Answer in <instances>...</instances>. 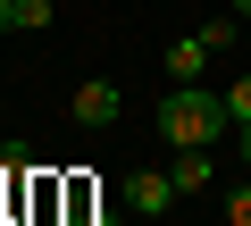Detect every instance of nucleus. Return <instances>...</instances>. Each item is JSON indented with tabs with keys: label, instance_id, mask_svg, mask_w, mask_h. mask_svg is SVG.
Wrapping results in <instances>:
<instances>
[{
	"label": "nucleus",
	"instance_id": "1",
	"mask_svg": "<svg viewBox=\"0 0 251 226\" xmlns=\"http://www.w3.org/2000/svg\"><path fill=\"white\" fill-rule=\"evenodd\" d=\"M226 100L209 92V84H168L159 92V143H176V151H218L226 143Z\"/></svg>",
	"mask_w": 251,
	"mask_h": 226
},
{
	"label": "nucleus",
	"instance_id": "11",
	"mask_svg": "<svg viewBox=\"0 0 251 226\" xmlns=\"http://www.w3.org/2000/svg\"><path fill=\"white\" fill-rule=\"evenodd\" d=\"M234 17H243V25H251V0H234Z\"/></svg>",
	"mask_w": 251,
	"mask_h": 226
},
{
	"label": "nucleus",
	"instance_id": "7",
	"mask_svg": "<svg viewBox=\"0 0 251 226\" xmlns=\"http://www.w3.org/2000/svg\"><path fill=\"white\" fill-rule=\"evenodd\" d=\"M218 100H226V118H234V126H251V67H243L234 84H218Z\"/></svg>",
	"mask_w": 251,
	"mask_h": 226
},
{
	"label": "nucleus",
	"instance_id": "12",
	"mask_svg": "<svg viewBox=\"0 0 251 226\" xmlns=\"http://www.w3.org/2000/svg\"><path fill=\"white\" fill-rule=\"evenodd\" d=\"M0 34H9V0H0Z\"/></svg>",
	"mask_w": 251,
	"mask_h": 226
},
{
	"label": "nucleus",
	"instance_id": "9",
	"mask_svg": "<svg viewBox=\"0 0 251 226\" xmlns=\"http://www.w3.org/2000/svg\"><path fill=\"white\" fill-rule=\"evenodd\" d=\"M218 218H226V226H251V184H234V193H226V209H218Z\"/></svg>",
	"mask_w": 251,
	"mask_h": 226
},
{
	"label": "nucleus",
	"instance_id": "4",
	"mask_svg": "<svg viewBox=\"0 0 251 226\" xmlns=\"http://www.w3.org/2000/svg\"><path fill=\"white\" fill-rule=\"evenodd\" d=\"M209 59H218V50H209V34H176V42H168V84H201V75H209Z\"/></svg>",
	"mask_w": 251,
	"mask_h": 226
},
{
	"label": "nucleus",
	"instance_id": "3",
	"mask_svg": "<svg viewBox=\"0 0 251 226\" xmlns=\"http://www.w3.org/2000/svg\"><path fill=\"white\" fill-rule=\"evenodd\" d=\"M67 109H75V126H117V109H126V100H117V84H109V75H92V84H75V100H67Z\"/></svg>",
	"mask_w": 251,
	"mask_h": 226
},
{
	"label": "nucleus",
	"instance_id": "5",
	"mask_svg": "<svg viewBox=\"0 0 251 226\" xmlns=\"http://www.w3.org/2000/svg\"><path fill=\"white\" fill-rule=\"evenodd\" d=\"M59 17V0H9V34H42Z\"/></svg>",
	"mask_w": 251,
	"mask_h": 226
},
{
	"label": "nucleus",
	"instance_id": "2",
	"mask_svg": "<svg viewBox=\"0 0 251 226\" xmlns=\"http://www.w3.org/2000/svg\"><path fill=\"white\" fill-rule=\"evenodd\" d=\"M117 201H126V218H168L184 193H176V176H168V168H134V176L117 184Z\"/></svg>",
	"mask_w": 251,
	"mask_h": 226
},
{
	"label": "nucleus",
	"instance_id": "8",
	"mask_svg": "<svg viewBox=\"0 0 251 226\" xmlns=\"http://www.w3.org/2000/svg\"><path fill=\"white\" fill-rule=\"evenodd\" d=\"M201 34H209V50H234V34H243V17H209Z\"/></svg>",
	"mask_w": 251,
	"mask_h": 226
},
{
	"label": "nucleus",
	"instance_id": "10",
	"mask_svg": "<svg viewBox=\"0 0 251 226\" xmlns=\"http://www.w3.org/2000/svg\"><path fill=\"white\" fill-rule=\"evenodd\" d=\"M234 143H243V168H251V126H234Z\"/></svg>",
	"mask_w": 251,
	"mask_h": 226
},
{
	"label": "nucleus",
	"instance_id": "6",
	"mask_svg": "<svg viewBox=\"0 0 251 226\" xmlns=\"http://www.w3.org/2000/svg\"><path fill=\"white\" fill-rule=\"evenodd\" d=\"M168 176H176V193H201L218 168H209V151H176V168H168Z\"/></svg>",
	"mask_w": 251,
	"mask_h": 226
}]
</instances>
